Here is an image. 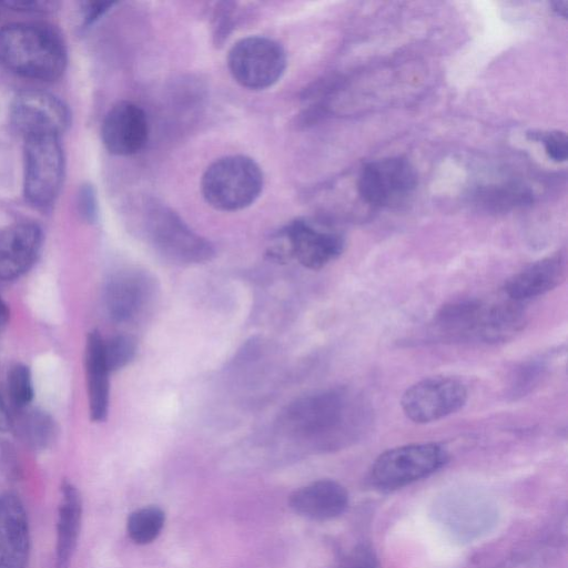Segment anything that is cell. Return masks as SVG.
I'll return each mask as SVG.
<instances>
[{
    "label": "cell",
    "mask_w": 568,
    "mask_h": 568,
    "mask_svg": "<svg viewBox=\"0 0 568 568\" xmlns=\"http://www.w3.org/2000/svg\"><path fill=\"white\" fill-rule=\"evenodd\" d=\"M371 423L369 405L361 395L344 387L296 398L277 420L282 433L316 450L338 449L354 443Z\"/></svg>",
    "instance_id": "cell-1"
},
{
    "label": "cell",
    "mask_w": 568,
    "mask_h": 568,
    "mask_svg": "<svg viewBox=\"0 0 568 568\" xmlns=\"http://www.w3.org/2000/svg\"><path fill=\"white\" fill-rule=\"evenodd\" d=\"M526 322L520 304L510 300L487 303L462 298L438 310L430 322L429 334L440 342L501 343L520 333Z\"/></svg>",
    "instance_id": "cell-2"
},
{
    "label": "cell",
    "mask_w": 568,
    "mask_h": 568,
    "mask_svg": "<svg viewBox=\"0 0 568 568\" xmlns=\"http://www.w3.org/2000/svg\"><path fill=\"white\" fill-rule=\"evenodd\" d=\"M0 62L22 77L49 81L61 75L67 55L61 39L48 27L12 23L0 29Z\"/></svg>",
    "instance_id": "cell-3"
},
{
    "label": "cell",
    "mask_w": 568,
    "mask_h": 568,
    "mask_svg": "<svg viewBox=\"0 0 568 568\" xmlns=\"http://www.w3.org/2000/svg\"><path fill=\"white\" fill-rule=\"evenodd\" d=\"M264 175L260 165L242 154L215 160L204 171L201 192L215 210L234 212L252 205L261 195Z\"/></svg>",
    "instance_id": "cell-4"
},
{
    "label": "cell",
    "mask_w": 568,
    "mask_h": 568,
    "mask_svg": "<svg viewBox=\"0 0 568 568\" xmlns=\"http://www.w3.org/2000/svg\"><path fill=\"white\" fill-rule=\"evenodd\" d=\"M143 224L150 244L173 263L200 264L214 256L212 244L161 203L153 201L146 204Z\"/></svg>",
    "instance_id": "cell-5"
},
{
    "label": "cell",
    "mask_w": 568,
    "mask_h": 568,
    "mask_svg": "<svg viewBox=\"0 0 568 568\" xmlns=\"http://www.w3.org/2000/svg\"><path fill=\"white\" fill-rule=\"evenodd\" d=\"M447 460L446 449L435 443L398 446L374 460L368 479L374 488L392 491L434 474Z\"/></svg>",
    "instance_id": "cell-6"
},
{
    "label": "cell",
    "mask_w": 568,
    "mask_h": 568,
    "mask_svg": "<svg viewBox=\"0 0 568 568\" xmlns=\"http://www.w3.org/2000/svg\"><path fill=\"white\" fill-rule=\"evenodd\" d=\"M275 256L288 255L310 270H320L336 260L344 251L342 233L331 225L306 217L291 221L277 231Z\"/></svg>",
    "instance_id": "cell-7"
},
{
    "label": "cell",
    "mask_w": 568,
    "mask_h": 568,
    "mask_svg": "<svg viewBox=\"0 0 568 568\" xmlns=\"http://www.w3.org/2000/svg\"><path fill=\"white\" fill-rule=\"evenodd\" d=\"M286 53L275 40L251 36L239 40L227 54L232 78L243 88L264 90L274 85L284 74Z\"/></svg>",
    "instance_id": "cell-8"
},
{
    "label": "cell",
    "mask_w": 568,
    "mask_h": 568,
    "mask_svg": "<svg viewBox=\"0 0 568 568\" xmlns=\"http://www.w3.org/2000/svg\"><path fill=\"white\" fill-rule=\"evenodd\" d=\"M416 186L415 168L400 156L383 158L367 163L357 180V191L362 200L377 207L403 204Z\"/></svg>",
    "instance_id": "cell-9"
},
{
    "label": "cell",
    "mask_w": 568,
    "mask_h": 568,
    "mask_svg": "<svg viewBox=\"0 0 568 568\" xmlns=\"http://www.w3.org/2000/svg\"><path fill=\"white\" fill-rule=\"evenodd\" d=\"M468 398L463 382L454 377L424 378L409 386L400 398L405 416L416 424L439 420L459 410Z\"/></svg>",
    "instance_id": "cell-10"
},
{
    "label": "cell",
    "mask_w": 568,
    "mask_h": 568,
    "mask_svg": "<svg viewBox=\"0 0 568 568\" xmlns=\"http://www.w3.org/2000/svg\"><path fill=\"white\" fill-rule=\"evenodd\" d=\"M24 194L34 205L51 203L58 195L64 172L59 138L39 136L24 143Z\"/></svg>",
    "instance_id": "cell-11"
},
{
    "label": "cell",
    "mask_w": 568,
    "mask_h": 568,
    "mask_svg": "<svg viewBox=\"0 0 568 568\" xmlns=\"http://www.w3.org/2000/svg\"><path fill=\"white\" fill-rule=\"evenodd\" d=\"M11 122L24 140L59 135L69 124V111L57 97L37 90L23 91L11 105Z\"/></svg>",
    "instance_id": "cell-12"
},
{
    "label": "cell",
    "mask_w": 568,
    "mask_h": 568,
    "mask_svg": "<svg viewBox=\"0 0 568 568\" xmlns=\"http://www.w3.org/2000/svg\"><path fill=\"white\" fill-rule=\"evenodd\" d=\"M156 290L155 280L148 272L122 271L113 275L105 285V310L113 322H131L149 310Z\"/></svg>",
    "instance_id": "cell-13"
},
{
    "label": "cell",
    "mask_w": 568,
    "mask_h": 568,
    "mask_svg": "<svg viewBox=\"0 0 568 568\" xmlns=\"http://www.w3.org/2000/svg\"><path fill=\"white\" fill-rule=\"evenodd\" d=\"M101 136L104 146L112 154L132 155L140 152L149 138L145 112L133 102L116 103L104 116Z\"/></svg>",
    "instance_id": "cell-14"
},
{
    "label": "cell",
    "mask_w": 568,
    "mask_h": 568,
    "mask_svg": "<svg viewBox=\"0 0 568 568\" xmlns=\"http://www.w3.org/2000/svg\"><path fill=\"white\" fill-rule=\"evenodd\" d=\"M30 538L21 500L12 494L0 496V568H26Z\"/></svg>",
    "instance_id": "cell-15"
},
{
    "label": "cell",
    "mask_w": 568,
    "mask_h": 568,
    "mask_svg": "<svg viewBox=\"0 0 568 568\" xmlns=\"http://www.w3.org/2000/svg\"><path fill=\"white\" fill-rule=\"evenodd\" d=\"M349 501L346 488L333 479H318L294 490L291 509L310 520L327 521L343 515Z\"/></svg>",
    "instance_id": "cell-16"
},
{
    "label": "cell",
    "mask_w": 568,
    "mask_h": 568,
    "mask_svg": "<svg viewBox=\"0 0 568 568\" xmlns=\"http://www.w3.org/2000/svg\"><path fill=\"white\" fill-rule=\"evenodd\" d=\"M42 234L30 223L0 231V280L19 277L33 264L40 251Z\"/></svg>",
    "instance_id": "cell-17"
},
{
    "label": "cell",
    "mask_w": 568,
    "mask_h": 568,
    "mask_svg": "<svg viewBox=\"0 0 568 568\" xmlns=\"http://www.w3.org/2000/svg\"><path fill=\"white\" fill-rule=\"evenodd\" d=\"M566 278V262L556 254L529 264L509 277L504 292L509 300L520 303L544 295Z\"/></svg>",
    "instance_id": "cell-18"
},
{
    "label": "cell",
    "mask_w": 568,
    "mask_h": 568,
    "mask_svg": "<svg viewBox=\"0 0 568 568\" xmlns=\"http://www.w3.org/2000/svg\"><path fill=\"white\" fill-rule=\"evenodd\" d=\"M84 367L90 418L103 422L109 412L110 371L104 357V339L98 331L88 334L84 348Z\"/></svg>",
    "instance_id": "cell-19"
},
{
    "label": "cell",
    "mask_w": 568,
    "mask_h": 568,
    "mask_svg": "<svg viewBox=\"0 0 568 568\" xmlns=\"http://www.w3.org/2000/svg\"><path fill=\"white\" fill-rule=\"evenodd\" d=\"M82 517L79 490L69 481L61 486L57 525V568H68L77 546Z\"/></svg>",
    "instance_id": "cell-20"
},
{
    "label": "cell",
    "mask_w": 568,
    "mask_h": 568,
    "mask_svg": "<svg viewBox=\"0 0 568 568\" xmlns=\"http://www.w3.org/2000/svg\"><path fill=\"white\" fill-rule=\"evenodd\" d=\"M22 415L18 420V434L20 438L32 449L47 448L53 440L55 427L52 418L38 409H21Z\"/></svg>",
    "instance_id": "cell-21"
},
{
    "label": "cell",
    "mask_w": 568,
    "mask_h": 568,
    "mask_svg": "<svg viewBox=\"0 0 568 568\" xmlns=\"http://www.w3.org/2000/svg\"><path fill=\"white\" fill-rule=\"evenodd\" d=\"M165 523V513L156 506H146L134 510L126 520L130 539L138 545L152 542L161 534Z\"/></svg>",
    "instance_id": "cell-22"
},
{
    "label": "cell",
    "mask_w": 568,
    "mask_h": 568,
    "mask_svg": "<svg viewBox=\"0 0 568 568\" xmlns=\"http://www.w3.org/2000/svg\"><path fill=\"white\" fill-rule=\"evenodd\" d=\"M547 371L544 358L528 359L519 364L511 373L508 394L513 398L523 397L536 387Z\"/></svg>",
    "instance_id": "cell-23"
},
{
    "label": "cell",
    "mask_w": 568,
    "mask_h": 568,
    "mask_svg": "<svg viewBox=\"0 0 568 568\" xmlns=\"http://www.w3.org/2000/svg\"><path fill=\"white\" fill-rule=\"evenodd\" d=\"M8 393L12 405L18 409L27 408L33 399L32 375L28 366L14 365L8 374Z\"/></svg>",
    "instance_id": "cell-24"
},
{
    "label": "cell",
    "mask_w": 568,
    "mask_h": 568,
    "mask_svg": "<svg viewBox=\"0 0 568 568\" xmlns=\"http://www.w3.org/2000/svg\"><path fill=\"white\" fill-rule=\"evenodd\" d=\"M135 355L136 342L130 335L119 334L104 341V357L110 373L129 365Z\"/></svg>",
    "instance_id": "cell-25"
},
{
    "label": "cell",
    "mask_w": 568,
    "mask_h": 568,
    "mask_svg": "<svg viewBox=\"0 0 568 568\" xmlns=\"http://www.w3.org/2000/svg\"><path fill=\"white\" fill-rule=\"evenodd\" d=\"M530 140L541 142L548 156L556 162H564L568 153V140L561 131H530L527 133Z\"/></svg>",
    "instance_id": "cell-26"
},
{
    "label": "cell",
    "mask_w": 568,
    "mask_h": 568,
    "mask_svg": "<svg viewBox=\"0 0 568 568\" xmlns=\"http://www.w3.org/2000/svg\"><path fill=\"white\" fill-rule=\"evenodd\" d=\"M343 568H379L374 551L367 546H359L349 555Z\"/></svg>",
    "instance_id": "cell-27"
},
{
    "label": "cell",
    "mask_w": 568,
    "mask_h": 568,
    "mask_svg": "<svg viewBox=\"0 0 568 568\" xmlns=\"http://www.w3.org/2000/svg\"><path fill=\"white\" fill-rule=\"evenodd\" d=\"M12 428V419L0 397V432H6Z\"/></svg>",
    "instance_id": "cell-28"
},
{
    "label": "cell",
    "mask_w": 568,
    "mask_h": 568,
    "mask_svg": "<svg viewBox=\"0 0 568 568\" xmlns=\"http://www.w3.org/2000/svg\"><path fill=\"white\" fill-rule=\"evenodd\" d=\"M551 7H552V11H554L557 16H559V17H561V18H564V19H566V18H567V14H568V2H567L566 0H562V1H560V0H559V1H554V2L551 3Z\"/></svg>",
    "instance_id": "cell-29"
},
{
    "label": "cell",
    "mask_w": 568,
    "mask_h": 568,
    "mask_svg": "<svg viewBox=\"0 0 568 568\" xmlns=\"http://www.w3.org/2000/svg\"><path fill=\"white\" fill-rule=\"evenodd\" d=\"M10 317V310L3 298L0 296V326L8 323Z\"/></svg>",
    "instance_id": "cell-30"
}]
</instances>
